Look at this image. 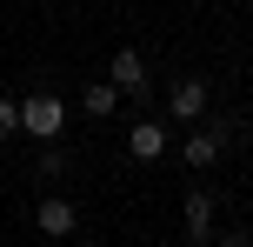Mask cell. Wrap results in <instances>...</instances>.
Instances as JSON below:
<instances>
[{
	"label": "cell",
	"instance_id": "cell-7",
	"mask_svg": "<svg viewBox=\"0 0 253 247\" xmlns=\"http://www.w3.org/2000/svg\"><path fill=\"white\" fill-rule=\"evenodd\" d=\"M180 221H187V234H193V241H213V194H207V187H193L187 207H180Z\"/></svg>",
	"mask_w": 253,
	"mask_h": 247
},
{
	"label": "cell",
	"instance_id": "cell-10",
	"mask_svg": "<svg viewBox=\"0 0 253 247\" xmlns=\"http://www.w3.org/2000/svg\"><path fill=\"white\" fill-rule=\"evenodd\" d=\"M0 134H20V100L13 94H0Z\"/></svg>",
	"mask_w": 253,
	"mask_h": 247
},
{
	"label": "cell",
	"instance_id": "cell-1",
	"mask_svg": "<svg viewBox=\"0 0 253 247\" xmlns=\"http://www.w3.org/2000/svg\"><path fill=\"white\" fill-rule=\"evenodd\" d=\"M60 127H67V100H60V94H47V87L20 94V134H34V141H60Z\"/></svg>",
	"mask_w": 253,
	"mask_h": 247
},
{
	"label": "cell",
	"instance_id": "cell-12",
	"mask_svg": "<svg viewBox=\"0 0 253 247\" xmlns=\"http://www.w3.org/2000/svg\"><path fill=\"white\" fill-rule=\"evenodd\" d=\"M80 247H93V241H80Z\"/></svg>",
	"mask_w": 253,
	"mask_h": 247
},
{
	"label": "cell",
	"instance_id": "cell-2",
	"mask_svg": "<svg viewBox=\"0 0 253 247\" xmlns=\"http://www.w3.org/2000/svg\"><path fill=\"white\" fill-rule=\"evenodd\" d=\"M220 154H227V127H193L187 141H180V160H187L193 174H207Z\"/></svg>",
	"mask_w": 253,
	"mask_h": 247
},
{
	"label": "cell",
	"instance_id": "cell-9",
	"mask_svg": "<svg viewBox=\"0 0 253 247\" xmlns=\"http://www.w3.org/2000/svg\"><path fill=\"white\" fill-rule=\"evenodd\" d=\"M34 174H40V181H60V174H67V154H60V141H40V160H34Z\"/></svg>",
	"mask_w": 253,
	"mask_h": 247
},
{
	"label": "cell",
	"instance_id": "cell-4",
	"mask_svg": "<svg viewBox=\"0 0 253 247\" xmlns=\"http://www.w3.org/2000/svg\"><path fill=\"white\" fill-rule=\"evenodd\" d=\"M167 114L187 120V127H193V120H207V80H200V74H180L173 94H167Z\"/></svg>",
	"mask_w": 253,
	"mask_h": 247
},
{
	"label": "cell",
	"instance_id": "cell-6",
	"mask_svg": "<svg viewBox=\"0 0 253 247\" xmlns=\"http://www.w3.org/2000/svg\"><path fill=\"white\" fill-rule=\"evenodd\" d=\"M120 100H126V94L114 87V80H87V94H80V114H87V120H114V114H120Z\"/></svg>",
	"mask_w": 253,
	"mask_h": 247
},
{
	"label": "cell",
	"instance_id": "cell-5",
	"mask_svg": "<svg viewBox=\"0 0 253 247\" xmlns=\"http://www.w3.org/2000/svg\"><path fill=\"white\" fill-rule=\"evenodd\" d=\"M126 154H133V160H160V154H167V127H160V114H140L133 127H126Z\"/></svg>",
	"mask_w": 253,
	"mask_h": 247
},
{
	"label": "cell",
	"instance_id": "cell-11",
	"mask_svg": "<svg viewBox=\"0 0 253 247\" xmlns=\"http://www.w3.org/2000/svg\"><path fill=\"white\" fill-rule=\"evenodd\" d=\"M220 247H253V241L247 234H220Z\"/></svg>",
	"mask_w": 253,
	"mask_h": 247
},
{
	"label": "cell",
	"instance_id": "cell-13",
	"mask_svg": "<svg viewBox=\"0 0 253 247\" xmlns=\"http://www.w3.org/2000/svg\"><path fill=\"white\" fill-rule=\"evenodd\" d=\"M247 7H253V0H247Z\"/></svg>",
	"mask_w": 253,
	"mask_h": 247
},
{
	"label": "cell",
	"instance_id": "cell-8",
	"mask_svg": "<svg viewBox=\"0 0 253 247\" xmlns=\"http://www.w3.org/2000/svg\"><path fill=\"white\" fill-rule=\"evenodd\" d=\"M107 80H114V87L126 94V87H140V80H147V60H140L133 47H120L114 60H107Z\"/></svg>",
	"mask_w": 253,
	"mask_h": 247
},
{
	"label": "cell",
	"instance_id": "cell-3",
	"mask_svg": "<svg viewBox=\"0 0 253 247\" xmlns=\"http://www.w3.org/2000/svg\"><path fill=\"white\" fill-rule=\"evenodd\" d=\"M34 227L53 234V241H67V234H80V207H74L67 194H47V200L34 207Z\"/></svg>",
	"mask_w": 253,
	"mask_h": 247
}]
</instances>
